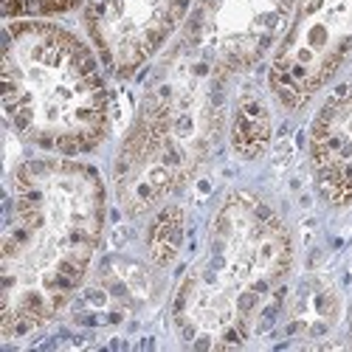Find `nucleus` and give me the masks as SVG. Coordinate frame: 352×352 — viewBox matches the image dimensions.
Returning <instances> with one entry per match:
<instances>
[{"instance_id":"f257e3e1","label":"nucleus","mask_w":352,"mask_h":352,"mask_svg":"<svg viewBox=\"0 0 352 352\" xmlns=\"http://www.w3.org/2000/svg\"><path fill=\"white\" fill-rule=\"evenodd\" d=\"M271 136V122H268V110L259 102H243V107L237 110V119L231 127V144L243 158H257L262 147L268 144Z\"/></svg>"},{"instance_id":"f03ea898","label":"nucleus","mask_w":352,"mask_h":352,"mask_svg":"<svg viewBox=\"0 0 352 352\" xmlns=\"http://www.w3.org/2000/svg\"><path fill=\"white\" fill-rule=\"evenodd\" d=\"M149 248H152V259L158 265H169L175 259L177 248H180V209H166L155 220Z\"/></svg>"}]
</instances>
